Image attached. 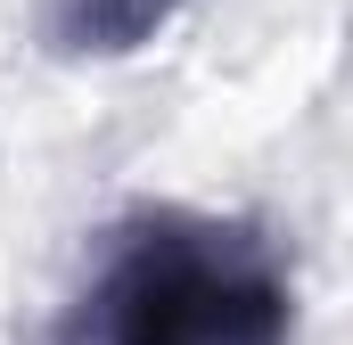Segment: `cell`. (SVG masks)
<instances>
[{
	"label": "cell",
	"instance_id": "6da1fadb",
	"mask_svg": "<svg viewBox=\"0 0 353 345\" xmlns=\"http://www.w3.org/2000/svg\"><path fill=\"white\" fill-rule=\"evenodd\" d=\"M288 337H296V279L255 222L148 206L107 239L58 345H288Z\"/></svg>",
	"mask_w": 353,
	"mask_h": 345
},
{
	"label": "cell",
	"instance_id": "7a4b0ae2",
	"mask_svg": "<svg viewBox=\"0 0 353 345\" xmlns=\"http://www.w3.org/2000/svg\"><path fill=\"white\" fill-rule=\"evenodd\" d=\"M181 17V0H50V50L58 58H123L148 50Z\"/></svg>",
	"mask_w": 353,
	"mask_h": 345
}]
</instances>
